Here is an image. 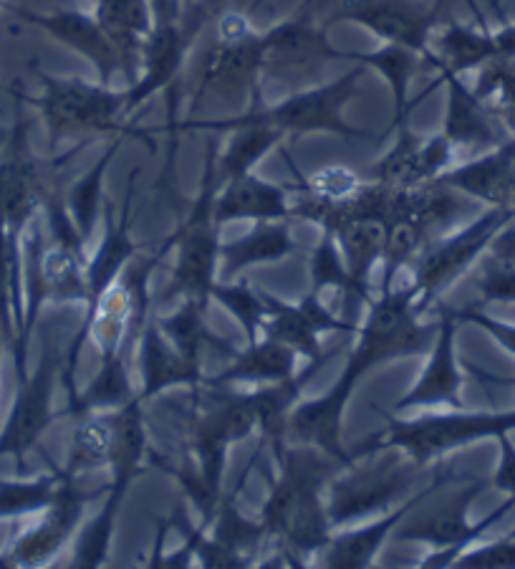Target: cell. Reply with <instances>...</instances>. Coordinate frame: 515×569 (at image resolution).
Returning a JSON list of instances; mask_svg holds the SVG:
<instances>
[{
	"label": "cell",
	"mask_w": 515,
	"mask_h": 569,
	"mask_svg": "<svg viewBox=\"0 0 515 569\" xmlns=\"http://www.w3.org/2000/svg\"><path fill=\"white\" fill-rule=\"evenodd\" d=\"M495 49H498V57L515 59V26H505L503 31L493 36Z\"/></svg>",
	"instance_id": "cell-50"
},
{
	"label": "cell",
	"mask_w": 515,
	"mask_h": 569,
	"mask_svg": "<svg viewBox=\"0 0 515 569\" xmlns=\"http://www.w3.org/2000/svg\"><path fill=\"white\" fill-rule=\"evenodd\" d=\"M359 186H362V180H359L352 170L326 168V170L316 172L314 178H309L306 182H303L301 190L314 192V196L329 198V200H344L352 196Z\"/></svg>",
	"instance_id": "cell-45"
},
{
	"label": "cell",
	"mask_w": 515,
	"mask_h": 569,
	"mask_svg": "<svg viewBox=\"0 0 515 569\" xmlns=\"http://www.w3.org/2000/svg\"><path fill=\"white\" fill-rule=\"evenodd\" d=\"M132 192L134 186H129L122 213L119 218L114 216V208L107 206V231L101 238L97 253L91 256L87 263V287H89V301L87 307L94 305V301L104 293L112 283L119 279V273L124 271V266L137 256V243L132 241Z\"/></svg>",
	"instance_id": "cell-24"
},
{
	"label": "cell",
	"mask_w": 515,
	"mask_h": 569,
	"mask_svg": "<svg viewBox=\"0 0 515 569\" xmlns=\"http://www.w3.org/2000/svg\"><path fill=\"white\" fill-rule=\"evenodd\" d=\"M485 486L487 481L473 479L471 483L460 486V489H450V481H445L437 491V501L422 507L417 513L415 509L404 513V519L397 525V531H394V539L425 541V545L435 547V552H432L420 567H450L460 555H463V549L467 545H473L477 537L485 535L495 521H501L505 513L515 507V501L508 499L501 509H495L491 517H485L481 525H467V509H471V503L485 491ZM412 507H415V503H412Z\"/></svg>",
	"instance_id": "cell-2"
},
{
	"label": "cell",
	"mask_w": 515,
	"mask_h": 569,
	"mask_svg": "<svg viewBox=\"0 0 515 569\" xmlns=\"http://www.w3.org/2000/svg\"><path fill=\"white\" fill-rule=\"evenodd\" d=\"M498 57V49H495V39L491 33H481L467 29V26L450 23L445 31L440 33L437 41V53L427 51L425 61H430L435 69H447L453 73L485 67L487 61Z\"/></svg>",
	"instance_id": "cell-33"
},
{
	"label": "cell",
	"mask_w": 515,
	"mask_h": 569,
	"mask_svg": "<svg viewBox=\"0 0 515 569\" xmlns=\"http://www.w3.org/2000/svg\"><path fill=\"white\" fill-rule=\"evenodd\" d=\"M356 390V380L342 372L339 382L321 395V398L296 402L289 418V438L299 446H311L316 451L336 458L339 463L349 466L354 461L352 453L342 446V418L352 392Z\"/></svg>",
	"instance_id": "cell-15"
},
{
	"label": "cell",
	"mask_w": 515,
	"mask_h": 569,
	"mask_svg": "<svg viewBox=\"0 0 515 569\" xmlns=\"http://www.w3.org/2000/svg\"><path fill=\"white\" fill-rule=\"evenodd\" d=\"M117 150H119V142L109 147V150L104 152V158H101L94 168H91L87 176L69 190V196L63 198V206H67L73 226L79 228V233L84 241H91V236H94L99 206H101V186H104V176H107L109 164H112V160H114Z\"/></svg>",
	"instance_id": "cell-38"
},
{
	"label": "cell",
	"mask_w": 515,
	"mask_h": 569,
	"mask_svg": "<svg viewBox=\"0 0 515 569\" xmlns=\"http://www.w3.org/2000/svg\"><path fill=\"white\" fill-rule=\"evenodd\" d=\"M61 473L41 476L36 481H3L0 479V519L23 517V513L46 511L57 499Z\"/></svg>",
	"instance_id": "cell-41"
},
{
	"label": "cell",
	"mask_w": 515,
	"mask_h": 569,
	"mask_svg": "<svg viewBox=\"0 0 515 569\" xmlns=\"http://www.w3.org/2000/svg\"><path fill=\"white\" fill-rule=\"evenodd\" d=\"M3 137H6V134H3V132H0V142H3Z\"/></svg>",
	"instance_id": "cell-53"
},
{
	"label": "cell",
	"mask_w": 515,
	"mask_h": 569,
	"mask_svg": "<svg viewBox=\"0 0 515 569\" xmlns=\"http://www.w3.org/2000/svg\"><path fill=\"white\" fill-rule=\"evenodd\" d=\"M417 319L420 311L412 287L382 291L380 299L372 301L370 315L359 329L356 347L349 355L344 372L359 382L366 372L384 362L427 352L435 342L440 325L422 327Z\"/></svg>",
	"instance_id": "cell-4"
},
{
	"label": "cell",
	"mask_w": 515,
	"mask_h": 569,
	"mask_svg": "<svg viewBox=\"0 0 515 569\" xmlns=\"http://www.w3.org/2000/svg\"><path fill=\"white\" fill-rule=\"evenodd\" d=\"M352 53L331 49L326 31L309 13L283 21L261 36V63L258 71L283 84H306L324 71L331 59H349Z\"/></svg>",
	"instance_id": "cell-10"
},
{
	"label": "cell",
	"mask_w": 515,
	"mask_h": 569,
	"mask_svg": "<svg viewBox=\"0 0 515 569\" xmlns=\"http://www.w3.org/2000/svg\"><path fill=\"white\" fill-rule=\"evenodd\" d=\"M501 466L493 476V486L503 493H508V499L515 501V448L508 440V433H501Z\"/></svg>",
	"instance_id": "cell-48"
},
{
	"label": "cell",
	"mask_w": 515,
	"mask_h": 569,
	"mask_svg": "<svg viewBox=\"0 0 515 569\" xmlns=\"http://www.w3.org/2000/svg\"><path fill=\"white\" fill-rule=\"evenodd\" d=\"M94 18L114 41L124 77L129 84H134V67L142 57V43L154 29L150 6L147 0H99Z\"/></svg>",
	"instance_id": "cell-25"
},
{
	"label": "cell",
	"mask_w": 515,
	"mask_h": 569,
	"mask_svg": "<svg viewBox=\"0 0 515 569\" xmlns=\"http://www.w3.org/2000/svg\"><path fill=\"white\" fill-rule=\"evenodd\" d=\"M437 8L422 13L407 0H346L339 18L354 21L386 43H400L417 51L422 59L427 57V41L432 26L437 23Z\"/></svg>",
	"instance_id": "cell-17"
},
{
	"label": "cell",
	"mask_w": 515,
	"mask_h": 569,
	"mask_svg": "<svg viewBox=\"0 0 515 569\" xmlns=\"http://www.w3.org/2000/svg\"><path fill=\"white\" fill-rule=\"evenodd\" d=\"M109 453H112V420H109V410L89 412V416L79 418L77 428H73L67 471L61 476L77 479L79 473L104 468L109 466Z\"/></svg>",
	"instance_id": "cell-34"
},
{
	"label": "cell",
	"mask_w": 515,
	"mask_h": 569,
	"mask_svg": "<svg viewBox=\"0 0 515 569\" xmlns=\"http://www.w3.org/2000/svg\"><path fill=\"white\" fill-rule=\"evenodd\" d=\"M460 569H508L515 567V539L505 537L473 552L460 555L455 562Z\"/></svg>",
	"instance_id": "cell-46"
},
{
	"label": "cell",
	"mask_w": 515,
	"mask_h": 569,
	"mask_svg": "<svg viewBox=\"0 0 515 569\" xmlns=\"http://www.w3.org/2000/svg\"><path fill=\"white\" fill-rule=\"evenodd\" d=\"M515 428V412H440L417 420L390 418L382 433L356 443L354 456H366L376 448H400L417 463H430L432 458L445 456L453 448L475 443L481 438H498Z\"/></svg>",
	"instance_id": "cell-3"
},
{
	"label": "cell",
	"mask_w": 515,
	"mask_h": 569,
	"mask_svg": "<svg viewBox=\"0 0 515 569\" xmlns=\"http://www.w3.org/2000/svg\"><path fill=\"white\" fill-rule=\"evenodd\" d=\"M31 23L41 26L43 31L57 36L59 41L71 46L81 57H87L101 73V84H109L117 71H122V59L114 41L109 39L94 16H84L79 11H61L51 16H31L23 13Z\"/></svg>",
	"instance_id": "cell-23"
},
{
	"label": "cell",
	"mask_w": 515,
	"mask_h": 569,
	"mask_svg": "<svg viewBox=\"0 0 515 569\" xmlns=\"http://www.w3.org/2000/svg\"><path fill=\"white\" fill-rule=\"evenodd\" d=\"M334 236L349 273V301L362 305L366 301V287H370L374 263L382 261L384 223L364 218L346 220Z\"/></svg>",
	"instance_id": "cell-27"
},
{
	"label": "cell",
	"mask_w": 515,
	"mask_h": 569,
	"mask_svg": "<svg viewBox=\"0 0 515 569\" xmlns=\"http://www.w3.org/2000/svg\"><path fill=\"white\" fill-rule=\"evenodd\" d=\"M213 537L223 541L225 547L233 549V552L248 557L245 552L251 547H255L258 541L265 537V529L261 521H248L243 519L241 513L235 511L233 507V499H223L220 501V507L215 511V519H213ZM251 559V557H248Z\"/></svg>",
	"instance_id": "cell-43"
},
{
	"label": "cell",
	"mask_w": 515,
	"mask_h": 569,
	"mask_svg": "<svg viewBox=\"0 0 515 569\" xmlns=\"http://www.w3.org/2000/svg\"><path fill=\"white\" fill-rule=\"evenodd\" d=\"M190 36L192 31H185L182 26L168 21V18L160 26H154L142 43V77L127 89V114H132L144 99L174 84L190 46Z\"/></svg>",
	"instance_id": "cell-19"
},
{
	"label": "cell",
	"mask_w": 515,
	"mask_h": 569,
	"mask_svg": "<svg viewBox=\"0 0 515 569\" xmlns=\"http://www.w3.org/2000/svg\"><path fill=\"white\" fill-rule=\"evenodd\" d=\"M109 420H112V453H109V466H112L114 481L132 483L134 476L142 471L147 451H150L142 395H134L122 408L109 410Z\"/></svg>",
	"instance_id": "cell-30"
},
{
	"label": "cell",
	"mask_w": 515,
	"mask_h": 569,
	"mask_svg": "<svg viewBox=\"0 0 515 569\" xmlns=\"http://www.w3.org/2000/svg\"><path fill=\"white\" fill-rule=\"evenodd\" d=\"M362 69L349 71L346 77L331 81V84L299 91L289 97L286 102L275 104L271 109H253L243 117L235 119H218V122H190L185 127H202V130H230L241 122H263L271 124L283 134H309V132H329L346 137V140H364L370 132L356 130L344 119V107L354 97Z\"/></svg>",
	"instance_id": "cell-8"
},
{
	"label": "cell",
	"mask_w": 515,
	"mask_h": 569,
	"mask_svg": "<svg viewBox=\"0 0 515 569\" xmlns=\"http://www.w3.org/2000/svg\"><path fill=\"white\" fill-rule=\"evenodd\" d=\"M49 192L39 176V164L26 147V127L18 124L13 140L8 142L6 158L0 160V216L16 243H23V233L43 206Z\"/></svg>",
	"instance_id": "cell-14"
},
{
	"label": "cell",
	"mask_w": 515,
	"mask_h": 569,
	"mask_svg": "<svg viewBox=\"0 0 515 569\" xmlns=\"http://www.w3.org/2000/svg\"><path fill=\"white\" fill-rule=\"evenodd\" d=\"M417 501L410 499L402 503L400 509L386 511L380 521L374 525H366L362 529L344 531V535H336L329 539V545L321 549V567H334V569H364L374 565V557L380 552L386 537L397 529L404 513L412 509V503Z\"/></svg>",
	"instance_id": "cell-28"
},
{
	"label": "cell",
	"mask_w": 515,
	"mask_h": 569,
	"mask_svg": "<svg viewBox=\"0 0 515 569\" xmlns=\"http://www.w3.org/2000/svg\"><path fill=\"white\" fill-rule=\"evenodd\" d=\"M63 362L59 360L57 347L46 337L41 362L33 375L18 380V395L13 402L8 423L0 433V458L13 456L23 463L26 453L39 446L46 428L53 423V388H57V375Z\"/></svg>",
	"instance_id": "cell-11"
},
{
	"label": "cell",
	"mask_w": 515,
	"mask_h": 569,
	"mask_svg": "<svg viewBox=\"0 0 515 569\" xmlns=\"http://www.w3.org/2000/svg\"><path fill=\"white\" fill-rule=\"evenodd\" d=\"M293 251H296V241L291 238L289 220H261L241 241L220 246V259L225 261L230 277H235L248 266L275 263Z\"/></svg>",
	"instance_id": "cell-31"
},
{
	"label": "cell",
	"mask_w": 515,
	"mask_h": 569,
	"mask_svg": "<svg viewBox=\"0 0 515 569\" xmlns=\"http://www.w3.org/2000/svg\"><path fill=\"white\" fill-rule=\"evenodd\" d=\"M127 489H129V483H124V481H112V486H109V497L104 501V507H101L97 517L89 521L77 541L73 567L94 569V567H101L107 562L109 547H112V539L117 531L119 507H122Z\"/></svg>",
	"instance_id": "cell-36"
},
{
	"label": "cell",
	"mask_w": 515,
	"mask_h": 569,
	"mask_svg": "<svg viewBox=\"0 0 515 569\" xmlns=\"http://www.w3.org/2000/svg\"><path fill=\"white\" fill-rule=\"evenodd\" d=\"M349 59H356L359 63H364V67H374L376 71H382V77L386 79V84H390L394 99V127H402L404 119H407V91L412 73L417 69L420 53L407 49V46L386 43L380 51L352 53Z\"/></svg>",
	"instance_id": "cell-35"
},
{
	"label": "cell",
	"mask_w": 515,
	"mask_h": 569,
	"mask_svg": "<svg viewBox=\"0 0 515 569\" xmlns=\"http://www.w3.org/2000/svg\"><path fill=\"white\" fill-rule=\"evenodd\" d=\"M3 342H6V337H3V329H0V347H3Z\"/></svg>",
	"instance_id": "cell-51"
},
{
	"label": "cell",
	"mask_w": 515,
	"mask_h": 569,
	"mask_svg": "<svg viewBox=\"0 0 515 569\" xmlns=\"http://www.w3.org/2000/svg\"><path fill=\"white\" fill-rule=\"evenodd\" d=\"M491 246H493V259L515 266V228H508L505 233L495 236Z\"/></svg>",
	"instance_id": "cell-49"
},
{
	"label": "cell",
	"mask_w": 515,
	"mask_h": 569,
	"mask_svg": "<svg viewBox=\"0 0 515 569\" xmlns=\"http://www.w3.org/2000/svg\"><path fill=\"white\" fill-rule=\"evenodd\" d=\"M336 287L342 289L349 297V273L342 259V251H339V241L331 231H324L321 238L314 259H311V291L321 293V289Z\"/></svg>",
	"instance_id": "cell-44"
},
{
	"label": "cell",
	"mask_w": 515,
	"mask_h": 569,
	"mask_svg": "<svg viewBox=\"0 0 515 569\" xmlns=\"http://www.w3.org/2000/svg\"><path fill=\"white\" fill-rule=\"evenodd\" d=\"M400 140L392 147V152L386 154L382 162H376L372 168V180L386 182L394 188H415L425 182L422 178V142L415 134L407 130V124L397 127Z\"/></svg>",
	"instance_id": "cell-40"
},
{
	"label": "cell",
	"mask_w": 515,
	"mask_h": 569,
	"mask_svg": "<svg viewBox=\"0 0 515 569\" xmlns=\"http://www.w3.org/2000/svg\"><path fill=\"white\" fill-rule=\"evenodd\" d=\"M299 352L293 347L279 342V339L263 337L261 342H251L245 352H235V360L230 362L228 370H223L215 378L205 380L202 385L210 388H223L230 382H283L296 378V362Z\"/></svg>",
	"instance_id": "cell-26"
},
{
	"label": "cell",
	"mask_w": 515,
	"mask_h": 569,
	"mask_svg": "<svg viewBox=\"0 0 515 569\" xmlns=\"http://www.w3.org/2000/svg\"><path fill=\"white\" fill-rule=\"evenodd\" d=\"M437 71L447 84V117L443 134L453 142V147H483L498 142V132H495L491 114L483 107V99H477L475 91L465 89L457 73L447 69Z\"/></svg>",
	"instance_id": "cell-29"
},
{
	"label": "cell",
	"mask_w": 515,
	"mask_h": 569,
	"mask_svg": "<svg viewBox=\"0 0 515 569\" xmlns=\"http://www.w3.org/2000/svg\"><path fill=\"white\" fill-rule=\"evenodd\" d=\"M158 3H160V6H162V3H164V0H158Z\"/></svg>",
	"instance_id": "cell-54"
},
{
	"label": "cell",
	"mask_w": 515,
	"mask_h": 569,
	"mask_svg": "<svg viewBox=\"0 0 515 569\" xmlns=\"http://www.w3.org/2000/svg\"><path fill=\"white\" fill-rule=\"evenodd\" d=\"M435 180L463 196L485 200L493 208L515 210V140L501 144L481 160L447 170Z\"/></svg>",
	"instance_id": "cell-20"
},
{
	"label": "cell",
	"mask_w": 515,
	"mask_h": 569,
	"mask_svg": "<svg viewBox=\"0 0 515 569\" xmlns=\"http://www.w3.org/2000/svg\"><path fill=\"white\" fill-rule=\"evenodd\" d=\"M43 97L41 112L49 124L51 142L59 144L69 137L91 134H132L147 142L140 130L124 124L127 91H112L107 84H87L81 79H53L41 77Z\"/></svg>",
	"instance_id": "cell-7"
},
{
	"label": "cell",
	"mask_w": 515,
	"mask_h": 569,
	"mask_svg": "<svg viewBox=\"0 0 515 569\" xmlns=\"http://www.w3.org/2000/svg\"><path fill=\"white\" fill-rule=\"evenodd\" d=\"M477 289L485 301H515V266L493 259Z\"/></svg>",
	"instance_id": "cell-47"
},
{
	"label": "cell",
	"mask_w": 515,
	"mask_h": 569,
	"mask_svg": "<svg viewBox=\"0 0 515 569\" xmlns=\"http://www.w3.org/2000/svg\"><path fill=\"white\" fill-rule=\"evenodd\" d=\"M513 218L515 210L493 208L491 213L473 220L463 231L445 238L443 243H437L435 249H430L422 256L415 281L410 283L412 291H415L420 315L427 309L430 301H435L450 283L457 281L471 269V263L493 243V238L501 233V228L508 226Z\"/></svg>",
	"instance_id": "cell-9"
},
{
	"label": "cell",
	"mask_w": 515,
	"mask_h": 569,
	"mask_svg": "<svg viewBox=\"0 0 515 569\" xmlns=\"http://www.w3.org/2000/svg\"><path fill=\"white\" fill-rule=\"evenodd\" d=\"M275 461L279 479L273 481L271 497L261 511V525L265 535L279 539L283 555L299 562L329 545L331 519L321 491L344 463L311 446H283L275 451Z\"/></svg>",
	"instance_id": "cell-1"
},
{
	"label": "cell",
	"mask_w": 515,
	"mask_h": 569,
	"mask_svg": "<svg viewBox=\"0 0 515 569\" xmlns=\"http://www.w3.org/2000/svg\"><path fill=\"white\" fill-rule=\"evenodd\" d=\"M508 537H511V539H515V529H513V531H511V535H508Z\"/></svg>",
	"instance_id": "cell-52"
},
{
	"label": "cell",
	"mask_w": 515,
	"mask_h": 569,
	"mask_svg": "<svg viewBox=\"0 0 515 569\" xmlns=\"http://www.w3.org/2000/svg\"><path fill=\"white\" fill-rule=\"evenodd\" d=\"M233 140H230L228 150L220 158V176L218 178H235L251 172L265 154H269L275 144L281 142L283 132L275 130L271 124L263 122H241L235 127Z\"/></svg>",
	"instance_id": "cell-37"
},
{
	"label": "cell",
	"mask_w": 515,
	"mask_h": 569,
	"mask_svg": "<svg viewBox=\"0 0 515 569\" xmlns=\"http://www.w3.org/2000/svg\"><path fill=\"white\" fill-rule=\"evenodd\" d=\"M218 196V154L215 142L208 144L205 176L202 190L192 206L188 220H182L178 233L172 236L178 249V263L172 271V283L164 297L192 299L208 309L210 289L215 283V269L220 259V223L215 220Z\"/></svg>",
	"instance_id": "cell-5"
},
{
	"label": "cell",
	"mask_w": 515,
	"mask_h": 569,
	"mask_svg": "<svg viewBox=\"0 0 515 569\" xmlns=\"http://www.w3.org/2000/svg\"><path fill=\"white\" fill-rule=\"evenodd\" d=\"M366 463H349L331 483L326 503L331 527L370 517L374 511H392L404 493L417 483L425 463H417L400 448H376L366 453Z\"/></svg>",
	"instance_id": "cell-6"
},
{
	"label": "cell",
	"mask_w": 515,
	"mask_h": 569,
	"mask_svg": "<svg viewBox=\"0 0 515 569\" xmlns=\"http://www.w3.org/2000/svg\"><path fill=\"white\" fill-rule=\"evenodd\" d=\"M493 6H495V0H493Z\"/></svg>",
	"instance_id": "cell-55"
},
{
	"label": "cell",
	"mask_w": 515,
	"mask_h": 569,
	"mask_svg": "<svg viewBox=\"0 0 515 569\" xmlns=\"http://www.w3.org/2000/svg\"><path fill=\"white\" fill-rule=\"evenodd\" d=\"M101 491L84 493L77 489L73 479L61 476L57 499L43 511V519L31 531L13 541L8 552L0 555V567H43L53 557L61 555V549L69 545L77 535L84 517V509L91 499H97Z\"/></svg>",
	"instance_id": "cell-12"
},
{
	"label": "cell",
	"mask_w": 515,
	"mask_h": 569,
	"mask_svg": "<svg viewBox=\"0 0 515 569\" xmlns=\"http://www.w3.org/2000/svg\"><path fill=\"white\" fill-rule=\"evenodd\" d=\"M210 299L223 305L230 315L241 321L248 337V345L258 342V335L263 332L265 319H269V305H265L263 291H255L248 281L238 283H213Z\"/></svg>",
	"instance_id": "cell-39"
},
{
	"label": "cell",
	"mask_w": 515,
	"mask_h": 569,
	"mask_svg": "<svg viewBox=\"0 0 515 569\" xmlns=\"http://www.w3.org/2000/svg\"><path fill=\"white\" fill-rule=\"evenodd\" d=\"M265 305H269V319H265L263 337L279 339L289 345L306 360H319L321 352L319 337L324 332H356L352 319H342L321 305L319 293L309 291L299 305H289L273 293L263 291Z\"/></svg>",
	"instance_id": "cell-13"
},
{
	"label": "cell",
	"mask_w": 515,
	"mask_h": 569,
	"mask_svg": "<svg viewBox=\"0 0 515 569\" xmlns=\"http://www.w3.org/2000/svg\"><path fill=\"white\" fill-rule=\"evenodd\" d=\"M291 218L286 188L273 186V182L255 178L251 172L228 178L215 196V220L220 226L230 223V220H255V223H261V220Z\"/></svg>",
	"instance_id": "cell-22"
},
{
	"label": "cell",
	"mask_w": 515,
	"mask_h": 569,
	"mask_svg": "<svg viewBox=\"0 0 515 569\" xmlns=\"http://www.w3.org/2000/svg\"><path fill=\"white\" fill-rule=\"evenodd\" d=\"M427 241L430 238L407 218H397V220H392V223L384 226L382 291L394 289V281H397L400 271L404 269V263L415 259L422 246H425Z\"/></svg>",
	"instance_id": "cell-42"
},
{
	"label": "cell",
	"mask_w": 515,
	"mask_h": 569,
	"mask_svg": "<svg viewBox=\"0 0 515 569\" xmlns=\"http://www.w3.org/2000/svg\"><path fill=\"white\" fill-rule=\"evenodd\" d=\"M140 367H142V400L158 398L172 385H190L198 390L202 378L200 365L190 362L178 347H174L158 325V319L147 317V325L140 337Z\"/></svg>",
	"instance_id": "cell-21"
},
{
	"label": "cell",
	"mask_w": 515,
	"mask_h": 569,
	"mask_svg": "<svg viewBox=\"0 0 515 569\" xmlns=\"http://www.w3.org/2000/svg\"><path fill=\"white\" fill-rule=\"evenodd\" d=\"M437 337L432 342V355L420 375L417 382L412 385L407 395L394 402V410L407 408H430V406H450L460 410V388H463V375H460L457 357H455V332H457V317L455 311L443 309L437 321Z\"/></svg>",
	"instance_id": "cell-18"
},
{
	"label": "cell",
	"mask_w": 515,
	"mask_h": 569,
	"mask_svg": "<svg viewBox=\"0 0 515 569\" xmlns=\"http://www.w3.org/2000/svg\"><path fill=\"white\" fill-rule=\"evenodd\" d=\"M205 307L198 305L192 299H182V307L174 311L170 317H154L158 319L160 329L164 332V337L178 347V350L188 357L190 362L200 365L202 362V352L205 347H213V350L223 352V355H233L235 350L230 345H225L223 339L215 337L210 332L205 325Z\"/></svg>",
	"instance_id": "cell-32"
},
{
	"label": "cell",
	"mask_w": 515,
	"mask_h": 569,
	"mask_svg": "<svg viewBox=\"0 0 515 569\" xmlns=\"http://www.w3.org/2000/svg\"><path fill=\"white\" fill-rule=\"evenodd\" d=\"M258 63H261V36L251 33L245 39H215L205 51L198 71V97L241 99L245 91L255 89Z\"/></svg>",
	"instance_id": "cell-16"
}]
</instances>
